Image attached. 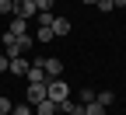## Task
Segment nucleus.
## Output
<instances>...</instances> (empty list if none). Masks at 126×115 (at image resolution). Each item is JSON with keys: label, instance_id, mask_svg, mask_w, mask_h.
<instances>
[{"label": "nucleus", "instance_id": "6", "mask_svg": "<svg viewBox=\"0 0 126 115\" xmlns=\"http://www.w3.org/2000/svg\"><path fill=\"white\" fill-rule=\"evenodd\" d=\"M25 101L32 108H35L39 101H46V84H28V98H25Z\"/></svg>", "mask_w": 126, "mask_h": 115}, {"label": "nucleus", "instance_id": "18", "mask_svg": "<svg viewBox=\"0 0 126 115\" xmlns=\"http://www.w3.org/2000/svg\"><path fill=\"white\" fill-rule=\"evenodd\" d=\"M0 14H4V18L14 14V0H0Z\"/></svg>", "mask_w": 126, "mask_h": 115}, {"label": "nucleus", "instance_id": "2", "mask_svg": "<svg viewBox=\"0 0 126 115\" xmlns=\"http://www.w3.org/2000/svg\"><path fill=\"white\" fill-rule=\"evenodd\" d=\"M46 98L49 101H56V105H63V101H70V84L63 77H56V80H49L46 84Z\"/></svg>", "mask_w": 126, "mask_h": 115}, {"label": "nucleus", "instance_id": "13", "mask_svg": "<svg viewBox=\"0 0 126 115\" xmlns=\"http://www.w3.org/2000/svg\"><path fill=\"white\" fill-rule=\"evenodd\" d=\"M105 112H109V108L98 105V101H88V105H84V115H105Z\"/></svg>", "mask_w": 126, "mask_h": 115}, {"label": "nucleus", "instance_id": "8", "mask_svg": "<svg viewBox=\"0 0 126 115\" xmlns=\"http://www.w3.org/2000/svg\"><path fill=\"white\" fill-rule=\"evenodd\" d=\"M7 31H11V35H18V38H21V35H28V21H25V18H11Z\"/></svg>", "mask_w": 126, "mask_h": 115}, {"label": "nucleus", "instance_id": "23", "mask_svg": "<svg viewBox=\"0 0 126 115\" xmlns=\"http://www.w3.org/2000/svg\"><path fill=\"white\" fill-rule=\"evenodd\" d=\"M81 4H98V0H81Z\"/></svg>", "mask_w": 126, "mask_h": 115}, {"label": "nucleus", "instance_id": "12", "mask_svg": "<svg viewBox=\"0 0 126 115\" xmlns=\"http://www.w3.org/2000/svg\"><path fill=\"white\" fill-rule=\"evenodd\" d=\"M67 31H70V21L67 18H56L53 21V35H67Z\"/></svg>", "mask_w": 126, "mask_h": 115}, {"label": "nucleus", "instance_id": "5", "mask_svg": "<svg viewBox=\"0 0 126 115\" xmlns=\"http://www.w3.org/2000/svg\"><path fill=\"white\" fill-rule=\"evenodd\" d=\"M28 84H49V77H46V66H42V59H35L28 66Z\"/></svg>", "mask_w": 126, "mask_h": 115}, {"label": "nucleus", "instance_id": "3", "mask_svg": "<svg viewBox=\"0 0 126 115\" xmlns=\"http://www.w3.org/2000/svg\"><path fill=\"white\" fill-rule=\"evenodd\" d=\"M42 66H46V77L49 80L63 77V59H56V56H42Z\"/></svg>", "mask_w": 126, "mask_h": 115}, {"label": "nucleus", "instance_id": "11", "mask_svg": "<svg viewBox=\"0 0 126 115\" xmlns=\"http://www.w3.org/2000/svg\"><path fill=\"white\" fill-rule=\"evenodd\" d=\"M94 101H98V105H105V108H109V105H112V101H116V94H112V91H94Z\"/></svg>", "mask_w": 126, "mask_h": 115}, {"label": "nucleus", "instance_id": "21", "mask_svg": "<svg viewBox=\"0 0 126 115\" xmlns=\"http://www.w3.org/2000/svg\"><path fill=\"white\" fill-rule=\"evenodd\" d=\"M56 0H35V11H53Z\"/></svg>", "mask_w": 126, "mask_h": 115}, {"label": "nucleus", "instance_id": "22", "mask_svg": "<svg viewBox=\"0 0 126 115\" xmlns=\"http://www.w3.org/2000/svg\"><path fill=\"white\" fill-rule=\"evenodd\" d=\"M88 101H94V91H91V87L81 91V105H88Z\"/></svg>", "mask_w": 126, "mask_h": 115}, {"label": "nucleus", "instance_id": "16", "mask_svg": "<svg viewBox=\"0 0 126 115\" xmlns=\"http://www.w3.org/2000/svg\"><path fill=\"white\" fill-rule=\"evenodd\" d=\"M94 7H98L102 14H109V11H116V0H98V4H94Z\"/></svg>", "mask_w": 126, "mask_h": 115}, {"label": "nucleus", "instance_id": "10", "mask_svg": "<svg viewBox=\"0 0 126 115\" xmlns=\"http://www.w3.org/2000/svg\"><path fill=\"white\" fill-rule=\"evenodd\" d=\"M60 115H84V105L81 101H63L60 105Z\"/></svg>", "mask_w": 126, "mask_h": 115}, {"label": "nucleus", "instance_id": "17", "mask_svg": "<svg viewBox=\"0 0 126 115\" xmlns=\"http://www.w3.org/2000/svg\"><path fill=\"white\" fill-rule=\"evenodd\" d=\"M14 115H35V108L25 101V105H14Z\"/></svg>", "mask_w": 126, "mask_h": 115}, {"label": "nucleus", "instance_id": "24", "mask_svg": "<svg viewBox=\"0 0 126 115\" xmlns=\"http://www.w3.org/2000/svg\"><path fill=\"white\" fill-rule=\"evenodd\" d=\"M11 115H14V112H11Z\"/></svg>", "mask_w": 126, "mask_h": 115}, {"label": "nucleus", "instance_id": "9", "mask_svg": "<svg viewBox=\"0 0 126 115\" xmlns=\"http://www.w3.org/2000/svg\"><path fill=\"white\" fill-rule=\"evenodd\" d=\"M35 115H60V105L46 98V101H39V105H35Z\"/></svg>", "mask_w": 126, "mask_h": 115}, {"label": "nucleus", "instance_id": "20", "mask_svg": "<svg viewBox=\"0 0 126 115\" xmlns=\"http://www.w3.org/2000/svg\"><path fill=\"white\" fill-rule=\"evenodd\" d=\"M7 70H11V56H7V52H0V73H7Z\"/></svg>", "mask_w": 126, "mask_h": 115}, {"label": "nucleus", "instance_id": "19", "mask_svg": "<svg viewBox=\"0 0 126 115\" xmlns=\"http://www.w3.org/2000/svg\"><path fill=\"white\" fill-rule=\"evenodd\" d=\"M14 105H11V98H0V115H11Z\"/></svg>", "mask_w": 126, "mask_h": 115}, {"label": "nucleus", "instance_id": "7", "mask_svg": "<svg viewBox=\"0 0 126 115\" xmlns=\"http://www.w3.org/2000/svg\"><path fill=\"white\" fill-rule=\"evenodd\" d=\"M28 66H32V63H28L25 56H14V59H11V73H18V77H28Z\"/></svg>", "mask_w": 126, "mask_h": 115}, {"label": "nucleus", "instance_id": "1", "mask_svg": "<svg viewBox=\"0 0 126 115\" xmlns=\"http://www.w3.org/2000/svg\"><path fill=\"white\" fill-rule=\"evenodd\" d=\"M0 42H4V52L14 59V56H25L35 38H32V35H21V38H18V35H11V31H4V38H0Z\"/></svg>", "mask_w": 126, "mask_h": 115}, {"label": "nucleus", "instance_id": "14", "mask_svg": "<svg viewBox=\"0 0 126 115\" xmlns=\"http://www.w3.org/2000/svg\"><path fill=\"white\" fill-rule=\"evenodd\" d=\"M53 11H39V28H53Z\"/></svg>", "mask_w": 126, "mask_h": 115}, {"label": "nucleus", "instance_id": "15", "mask_svg": "<svg viewBox=\"0 0 126 115\" xmlns=\"http://www.w3.org/2000/svg\"><path fill=\"white\" fill-rule=\"evenodd\" d=\"M53 28H35V42H53Z\"/></svg>", "mask_w": 126, "mask_h": 115}, {"label": "nucleus", "instance_id": "4", "mask_svg": "<svg viewBox=\"0 0 126 115\" xmlns=\"http://www.w3.org/2000/svg\"><path fill=\"white\" fill-rule=\"evenodd\" d=\"M35 14H39L35 11V0H14V18H25L28 21V18H35Z\"/></svg>", "mask_w": 126, "mask_h": 115}]
</instances>
